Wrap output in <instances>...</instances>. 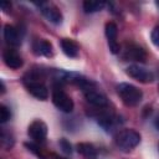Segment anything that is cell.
Returning a JSON list of instances; mask_svg holds the SVG:
<instances>
[{
	"instance_id": "cell-14",
	"label": "cell",
	"mask_w": 159,
	"mask_h": 159,
	"mask_svg": "<svg viewBox=\"0 0 159 159\" xmlns=\"http://www.w3.org/2000/svg\"><path fill=\"white\" fill-rule=\"evenodd\" d=\"M124 57L134 60V61H144L145 60V52L138 46H129V48H127Z\"/></svg>"
},
{
	"instance_id": "cell-6",
	"label": "cell",
	"mask_w": 159,
	"mask_h": 159,
	"mask_svg": "<svg viewBox=\"0 0 159 159\" xmlns=\"http://www.w3.org/2000/svg\"><path fill=\"white\" fill-rule=\"evenodd\" d=\"M27 133L32 140H35L36 143H42V142H45L46 135H47V125L45 122H42L40 119L34 120L29 125Z\"/></svg>"
},
{
	"instance_id": "cell-8",
	"label": "cell",
	"mask_w": 159,
	"mask_h": 159,
	"mask_svg": "<svg viewBox=\"0 0 159 159\" xmlns=\"http://www.w3.org/2000/svg\"><path fill=\"white\" fill-rule=\"evenodd\" d=\"M104 32H106V37L108 40V47H109L111 52L118 53L120 51V47H119V43L117 41V34H118L117 25L114 22H107Z\"/></svg>"
},
{
	"instance_id": "cell-13",
	"label": "cell",
	"mask_w": 159,
	"mask_h": 159,
	"mask_svg": "<svg viewBox=\"0 0 159 159\" xmlns=\"http://www.w3.org/2000/svg\"><path fill=\"white\" fill-rule=\"evenodd\" d=\"M34 52L41 56H52V45L46 40H37L34 43Z\"/></svg>"
},
{
	"instance_id": "cell-12",
	"label": "cell",
	"mask_w": 159,
	"mask_h": 159,
	"mask_svg": "<svg viewBox=\"0 0 159 159\" xmlns=\"http://www.w3.org/2000/svg\"><path fill=\"white\" fill-rule=\"evenodd\" d=\"M61 48L62 52L67 56V57H77L78 56V51H80V46L77 45V42H75L71 39H62L61 42Z\"/></svg>"
},
{
	"instance_id": "cell-5",
	"label": "cell",
	"mask_w": 159,
	"mask_h": 159,
	"mask_svg": "<svg viewBox=\"0 0 159 159\" xmlns=\"http://www.w3.org/2000/svg\"><path fill=\"white\" fill-rule=\"evenodd\" d=\"M83 93H84L86 101L88 103H91L92 106H94V107L102 108V107H106L108 104L107 97L102 92H99L97 88H94L93 83H91L88 87L83 88Z\"/></svg>"
},
{
	"instance_id": "cell-11",
	"label": "cell",
	"mask_w": 159,
	"mask_h": 159,
	"mask_svg": "<svg viewBox=\"0 0 159 159\" xmlns=\"http://www.w3.org/2000/svg\"><path fill=\"white\" fill-rule=\"evenodd\" d=\"M4 39L10 46H19L21 45V36L16 27L11 25H6L4 27Z\"/></svg>"
},
{
	"instance_id": "cell-19",
	"label": "cell",
	"mask_w": 159,
	"mask_h": 159,
	"mask_svg": "<svg viewBox=\"0 0 159 159\" xmlns=\"http://www.w3.org/2000/svg\"><path fill=\"white\" fill-rule=\"evenodd\" d=\"M60 147L62 148V150H63L66 154H71V153H72L71 144H70L66 139H61V140H60Z\"/></svg>"
},
{
	"instance_id": "cell-1",
	"label": "cell",
	"mask_w": 159,
	"mask_h": 159,
	"mask_svg": "<svg viewBox=\"0 0 159 159\" xmlns=\"http://www.w3.org/2000/svg\"><path fill=\"white\" fill-rule=\"evenodd\" d=\"M117 92L123 103L130 107L139 104L143 98V92L130 83H119L117 86Z\"/></svg>"
},
{
	"instance_id": "cell-17",
	"label": "cell",
	"mask_w": 159,
	"mask_h": 159,
	"mask_svg": "<svg viewBox=\"0 0 159 159\" xmlns=\"http://www.w3.org/2000/svg\"><path fill=\"white\" fill-rule=\"evenodd\" d=\"M10 117H11L10 109H9L6 106L1 104V106H0V122H1V123H6V122L10 119Z\"/></svg>"
},
{
	"instance_id": "cell-15",
	"label": "cell",
	"mask_w": 159,
	"mask_h": 159,
	"mask_svg": "<svg viewBox=\"0 0 159 159\" xmlns=\"http://www.w3.org/2000/svg\"><path fill=\"white\" fill-rule=\"evenodd\" d=\"M77 152L81 155H83L84 158H89V159L94 158L97 155L96 148L89 143H80V144H77Z\"/></svg>"
},
{
	"instance_id": "cell-3",
	"label": "cell",
	"mask_w": 159,
	"mask_h": 159,
	"mask_svg": "<svg viewBox=\"0 0 159 159\" xmlns=\"http://www.w3.org/2000/svg\"><path fill=\"white\" fill-rule=\"evenodd\" d=\"M52 102L56 106V108H58L60 111H62L65 113H71L75 107L72 98L58 87L53 88V91H52Z\"/></svg>"
},
{
	"instance_id": "cell-10",
	"label": "cell",
	"mask_w": 159,
	"mask_h": 159,
	"mask_svg": "<svg viewBox=\"0 0 159 159\" xmlns=\"http://www.w3.org/2000/svg\"><path fill=\"white\" fill-rule=\"evenodd\" d=\"M2 60L5 62V65L12 70H17L22 66L24 61L21 58V56L15 51V50H11V48H6L2 53Z\"/></svg>"
},
{
	"instance_id": "cell-16",
	"label": "cell",
	"mask_w": 159,
	"mask_h": 159,
	"mask_svg": "<svg viewBox=\"0 0 159 159\" xmlns=\"http://www.w3.org/2000/svg\"><path fill=\"white\" fill-rule=\"evenodd\" d=\"M106 6V2L103 1H93V0H87L83 2V10L87 14H92V12H97L99 10H102Z\"/></svg>"
},
{
	"instance_id": "cell-20",
	"label": "cell",
	"mask_w": 159,
	"mask_h": 159,
	"mask_svg": "<svg viewBox=\"0 0 159 159\" xmlns=\"http://www.w3.org/2000/svg\"><path fill=\"white\" fill-rule=\"evenodd\" d=\"M0 6H1V9H2V10H6V7H7V6L10 7L11 5H10V2H6V1H2V2L0 4Z\"/></svg>"
},
{
	"instance_id": "cell-4",
	"label": "cell",
	"mask_w": 159,
	"mask_h": 159,
	"mask_svg": "<svg viewBox=\"0 0 159 159\" xmlns=\"http://www.w3.org/2000/svg\"><path fill=\"white\" fill-rule=\"evenodd\" d=\"M125 73L129 77H132L135 81L142 82V83H150L154 80V73L150 70H148L143 66H139V65H129L125 68Z\"/></svg>"
},
{
	"instance_id": "cell-23",
	"label": "cell",
	"mask_w": 159,
	"mask_h": 159,
	"mask_svg": "<svg viewBox=\"0 0 159 159\" xmlns=\"http://www.w3.org/2000/svg\"><path fill=\"white\" fill-rule=\"evenodd\" d=\"M157 5H158V6H159V2H157Z\"/></svg>"
},
{
	"instance_id": "cell-18",
	"label": "cell",
	"mask_w": 159,
	"mask_h": 159,
	"mask_svg": "<svg viewBox=\"0 0 159 159\" xmlns=\"http://www.w3.org/2000/svg\"><path fill=\"white\" fill-rule=\"evenodd\" d=\"M150 39H152V42H153L157 47H159V25L153 29L152 35H150Z\"/></svg>"
},
{
	"instance_id": "cell-7",
	"label": "cell",
	"mask_w": 159,
	"mask_h": 159,
	"mask_svg": "<svg viewBox=\"0 0 159 159\" xmlns=\"http://www.w3.org/2000/svg\"><path fill=\"white\" fill-rule=\"evenodd\" d=\"M25 86H26L27 91L34 97H36V98H39L41 101H45V99L48 98V89L42 82L36 81L35 78H30V80L25 81Z\"/></svg>"
},
{
	"instance_id": "cell-21",
	"label": "cell",
	"mask_w": 159,
	"mask_h": 159,
	"mask_svg": "<svg viewBox=\"0 0 159 159\" xmlns=\"http://www.w3.org/2000/svg\"><path fill=\"white\" fill-rule=\"evenodd\" d=\"M154 124H155V127H157V129L159 130V116L155 118V122H154Z\"/></svg>"
},
{
	"instance_id": "cell-2",
	"label": "cell",
	"mask_w": 159,
	"mask_h": 159,
	"mask_svg": "<svg viewBox=\"0 0 159 159\" xmlns=\"http://www.w3.org/2000/svg\"><path fill=\"white\" fill-rule=\"evenodd\" d=\"M140 143V134L134 129H123L116 135V144L123 152H129Z\"/></svg>"
},
{
	"instance_id": "cell-9",
	"label": "cell",
	"mask_w": 159,
	"mask_h": 159,
	"mask_svg": "<svg viewBox=\"0 0 159 159\" xmlns=\"http://www.w3.org/2000/svg\"><path fill=\"white\" fill-rule=\"evenodd\" d=\"M41 12H42V15H43L50 22H52V24L58 25V24L62 22V19H63V17H62L61 11H60L56 6H53V5L41 4Z\"/></svg>"
},
{
	"instance_id": "cell-22",
	"label": "cell",
	"mask_w": 159,
	"mask_h": 159,
	"mask_svg": "<svg viewBox=\"0 0 159 159\" xmlns=\"http://www.w3.org/2000/svg\"><path fill=\"white\" fill-rule=\"evenodd\" d=\"M56 159H66V158H60V157H57Z\"/></svg>"
}]
</instances>
